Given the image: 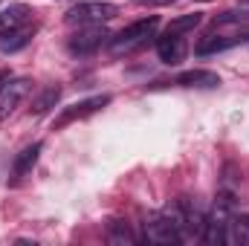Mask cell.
<instances>
[{
    "instance_id": "obj_1",
    "label": "cell",
    "mask_w": 249,
    "mask_h": 246,
    "mask_svg": "<svg viewBox=\"0 0 249 246\" xmlns=\"http://www.w3.org/2000/svg\"><path fill=\"white\" fill-rule=\"evenodd\" d=\"M145 241L151 244H180L183 241V209H165V211H154L145 217Z\"/></svg>"
},
{
    "instance_id": "obj_2",
    "label": "cell",
    "mask_w": 249,
    "mask_h": 246,
    "mask_svg": "<svg viewBox=\"0 0 249 246\" xmlns=\"http://www.w3.org/2000/svg\"><path fill=\"white\" fill-rule=\"evenodd\" d=\"M157 26H160V18H157V15L142 18V20H136V23L124 26L119 35H113V38H110V53H113V55H122V53H130V50L142 47L148 38H154Z\"/></svg>"
},
{
    "instance_id": "obj_3",
    "label": "cell",
    "mask_w": 249,
    "mask_h": 246,
    "mask_svg": "<svg viewBox=\"0 0 249 246\" xmlns=\"http://www.w3.org/2000/svg\"><path fill=\"white\" fill-rule=\"evenodd\" d=\"M119 15L116 3L107 0H81L67 12V23H78V26H90V23H105L110 18Z\"/></svg>"
},
{
    "instance_id": "obj_4",
    "label": "cell",
    "mask_w": 249,
    "mask_h": 246,
    "mask_svg": "<svg viewBox=\"0 0 249 246\" xmlns=\"http://www.w3.org/2000/svg\"><path fill=\"white\" fill-rule=\"evenodd\" d=\"M105 105H110V96H90V99H81V102H75V105L64 107L61 116L53 122V127H55V130H61V127H67V124H72V122H81V119H87V116L99 113Z\"/></svg>"
},
{
    "instance_id": "obj_5",
    "label": "cell",
    "mask_w": 249,
    "mask_h": 246,
    "mask_svg": "<svg viewBox=\"0 0 249 246\" xmlns=\"http://www.w3.org/2000/svg\"><path fill=\"white\" fill-rule=\"evenodd\" d=\"M107 29L102 26V23H90L87 29H78L75 35H70V53H75V55H90V53H96L102 44H107Z\"/></svg>"
},
{
    "instance_id": "obj_6",
    "label": "cell",
    "mask_w": 249,
    "mask_h": 246,
    "mask_svg": "<svg viewBox=\"0 0 249 246\" xmlns=\"http://www.w3.org/2000/svg\"><path fill=\"white\" fill-rule=\"evenodd\" d=\"M29 90H32V81H29V78H9V81L0 87V119L12 116L15 107L26 99Z\"/></svg>"
},
{
    "instance_id": "obj_7",
    "label": "cell",
    "mask_w": 249,
    "mask_h": 246,
    "mask_svg": "<svg viewBox=\"0 0 249 246\" xmlns=\"http://www.w3.org/2000/svg\"><path fill=\"white\" fill-rule=\"evenodd\" d=\"M157 55L162 64H180L186 58V38L177 32H165L162 38H157Z\"/></svg>"
},
{
    "instance_id": "obj_8",
    "label": "cell",
    "mask_w": 249,
    "mask_h": 246,
    "mask_svg": "<svg viewBox=\"0 0 249 246\" xmlns=\"http://www.w3.org/2000/svg\"><path fill=\"white\" fill-rule=\"evenodd\" d=\"M32 18V9L26 3H12L0 12V35H12L18 29H23Z\"/></svg>"
},
{
    "instance_id": "obj_9",
    "label": "cell",
    "mask_w": 249,
    "mask_h": 246,
    "mask_svg": "<svg viewBox=\"0 0 249 246\" xmlns=\"http://www.w3.org/2000/svg\"><path fill=\"white\" fill-rule=\"evenodd\" d=\"M174 84L177 87H206V90H212V87L220 84V75L212 72V70H188V72L174 78Z\"/></svg>"
},
{
    "instance_id": "obj_10",
    "label": "cell",
    "mask_w": 249,
    "mask_h": 246,
    "mask_svg": "<svg viewBox=\"0 0 249 246\" xmlns=\"http://www.w3.org/2000/svg\"><path fill=\"white\" fill-rule=\"evenodd\" d=\"M247 35H206L200 44H197V55H209V53H223L229 47H238L244 44Z\"/></svg>"
},
{
    "instance_id": "obj_11",
    "label": "cell",
    "mask_w": 249,
    "mask_h": 246,
    "mask_svg": "<svg viewBox=\"0 0 249 246\" xmlns=\"http://www.w3.org/2000/svg\"><path fill=\"white\" fill-rule=\"evenodd\" d=\"M41 148H44L41 142H32V145H26V148H23V151H20V154L15 157V165H12V168H15V177H26V174H29V171L35 168V162H38V154H41Z\"/></svg>"
},
{
    "instance_id": "obj_12",
    "label": "cell",
    "mask_w": 249,
    "mask_h": 246,
    "mask_svg": "<svg viewBox=\"0 0 249 246\" xmlns=\"http://www.w3.org/2000/svg\"><path fill=\"white\" fill-rule=\"evenodd\" d=\"M226 244L249 246V217H247V214H232V217H229V229H226Z\"/></svg>"
},
{
    "instance_id": "obj_13",
    "label": "cell",
    "mask_w": 249,
    "mask_h": 246,
    "mask_svg": "<svg viewBox=\"0 0 249 246\" xmlns=\"http://www.w3.org/2000/svg\"><path fill=\"white\" fill-rule=\"evenodd\" d=\"M58 99H61V87H58V84H53V87H44V90L38 93V99L32 102V113H35V116H41V113L53 110V107L58 105Z\"/></svg>"
},
{
    "instance_id": "obj_14",
    "label": "cell",
    "mask_w": 249,
    "mask_h": 246,
    "mask_svg": "<svg viewBox=\"0 0 249 246\" xmlns=\"http://www.w3.org/2000/svg\"><path fill=\"white\" fill-rule=\"evenodd\" d=\"M32 26H23V29H18V32H12V35H3V38H9V41H0V50L3 53H18V50H23L26 44H29V38H32Z\"/></svg>"
},
{
    "instance_id": "obj_15",
    "label": "cell",
    "mask_w": 249,
    "mask_h": 246,
    "mask_svg": "<svg viewBox=\"0 0 249 246\" xmlns=\"http://www.w3.org/2000/svg\"><path fill=\"white\" fill-rule=\"evenodd\" d=\"M107 241H110V244H116V246L136 244V235L130 232V226H127L124 220H113V223H110V229H107Z\"/></svg>"
},
{
    "instance_id": "obj_16",
    "label": "cell",
    "mask_w": 249,
    "mask_h": 246,
    "mask_svg": "<svg viewBox=\"0 0 249 246\" xmlns=\"http://www.w3.org/2000/svg\"><path fill=\"white\" fill-rule=\"evenodd\" d=\"M194 26H200V15H197V12H191V15H183V18H174V20L168 23V29H165V32H177V35H186V32H191Z\"/></svg>"
},
{
    "instance_id": "obj_17",
    "label": "cell",
    "mask_w": 249,
    "mask_h": 246,
    "mask_svg": "<svg viewBox=\"0 0 249 246\" xmlns=\"http://www.w3.org/2000/svg\"><path fill=\"white\" fill-rule=\"evenodd\" d=\"M177 0H136V6H171Z\"/></svg>"
},
{
    "instance_id": "obj_18",
    "label": "cell",
    "mask_w": 249,
    "mask_h": 246,
    "mask_svg": "<svg viewBox=\"0 0 249 246\" xmlns=\"http://www.w3.org/2000/svg\"><path fill=\"white\" fill-rule=\"evenodd\" d=\"M9 78H12V72H9V70H0V87H3Z\"/></svg>"
},
{
    "instance_id": "obj_19",
    "label": "cell",
    "mask_w": 249,
    "mask_h": 246,
    "mask_svg": "<svg viewBox=\"0 0 249 246\" xmlns=\"http://www.w3.org/2000/svg\"><path fill=\"white\" fill-rule=\"evenodd\" d=\"M197 3H209V0H197Z\"/></svg>"
},
{
    "instance_id": "obj_20",
    "label": "cell",
    "mask_w": 249,
    "mask_h": 246,
    "mask_svg": "<svg viewBox=\"0 0 249 246\" xmlns=\"http://www.w3.org/2000/svg\"><path fill=\"white\" fill-rule=\"evenodd\" d=\"M244 3H249V0H244Z\"/></svg>"
}]
</instances>
